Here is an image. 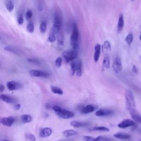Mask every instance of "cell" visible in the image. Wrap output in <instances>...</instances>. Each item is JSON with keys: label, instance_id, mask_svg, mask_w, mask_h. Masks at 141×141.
Listing matches in <instances>:
<instances>
[{"label": "cell", "instance_id": "1", "mask_svg": "<svg viewBox=\"0 0 141 141\" xmlns=\"http://www.w3.org/2000/svg\"><path fill=\"white\" fill-rule=\"evenodd\" d=\"M70 44L73 50L78 49L79 46V33L77 25L74 23L72 27V32L70 38Z\"/></svg>", "mask_w": 141, "mask_h": 141}, {"label": "cell", "instance_id": "2", "mask_svg": "<svg viewBox=\"0 0 141 141\" xmlns=\"http://www.w3.org/2000/svg\"><path fill=\"white\" fill-rule=\"evenodd\" d=\"M53 109L55 111V114L60 118L64 119H68L73 118L75 116V114L73 112L63 109V108H61L59 106H54Z\"/></svg>", "mask_w": 141, "mask_h": 141}, {"label": "cell", "instance_id": "3", "mask_svg": "<svg viewBox=\"0 0 141 141\" xmlns=\"http://www.w3.org/2000/svg\"><path fill=\"white\" fill-rule=\"evenodd\" d=\"M125 95L127 108H133L135 109L136 108V104L135 100H134L133 94L132 91L127 89L125 91Z\"/></svg>", "mask_w": 141, "mask_h": 141}, {"label": "cell", "instance_id": "4", "mask_svg": "<svg viewBox=\"0 0 141 141\" xmlns=\"http://www.w3.org/2000/svg\"><path fill=\"white\" fill-rule=\"evenodd\" d=\"M62 56L65 61L67 62H69L76 59L78 57V53L76 50H70L64 51Z\"/></svg>", "mask_w": 141, "mask_h": 141}, {"label": "cell", "instance_id": "5", "mask_svg": "<svg viewBox=\"0 0 141 141\" xmlns=\"http://www.w3.org/2000/svg\"><path fill=\"white\" fill-rule=\"evenodd\" d=\"M61 27V19L60 17L58 15H56L55 17L54 21V24L52 28V32L53 33H58L60 32Z\"/></svg>", "mask_w": 141, "mask_h": 141}, {"label": "cell", "instance_id": "6", "mask_svg": "<svg viewBox=\"0 0 141 141\" xmlns=\"http://www.w3.org/2000/svg\"><path fill=\"white\" fill-rule=\"evenodd\" d=\"M134 126H136L135 121L130 120V119L123 120L120 123H119L118 125V126L121 129H125V128Z\"/></svg>", "mask_w": 141, "mask_h": 141}, {"label": "cell", "instance_id": "7", "mask_svg": "<svg viewBox=\"0 0 141 141\" xmlns=\"http://www.w3.org/2000/svg\"><path fill=\"white\" fill-rule=\"evenodd\" d=\"M112 68H113L114 72L116 74H119L122 71V63H121V60L119 57L115 58L114 60L113 64H112Z\"/></svg>", "mask_w": 141, "mask_h": 141}, {"label": "cell", "instance_id": "8", "mask_svg": "<svg viewBox=\"0 0 141 141\" xmlns=\"http://www.w3.org/2000/svg\"><path fill=\"white\" fill-rule=\"evenodd\" d=\"M14 122V118L12 116L0 119V123L7 127L12 126Z\"/></svg>", "mask_w": 141, "mask_h": 141}, {"label": "cell", "instance_id": "9", "mask_svg": "<svg viewBox=\"0 0 141 141\" xmlns=\"http://www.w3.org/2000/svg\"><path fill=\"white\" fill-rule=\"evenodd\" d=\"M29 73L32 77H42L47 78L49 76V75L47 72H44V71H42L30 70L29 71Z\"/></svg>", "mask_w": 141, "mask_h": 141}, {"label": "cell", "instance_id": "10", "mask_svg": "<svg viewBox=\"0 0 141 141\" xmlns=\"http://www.w3.org/2000/svg\"><path fill=\"white\" fill-rule=\"evenodd\" d=\"M7 86L8 89L11 91L18 90L22 87V86L20 83L16 81L8 82L7 84Z\"/></svg>", "mask_w": 141, "mask_h": 141}, {"label": "cell", "instance_id": "11", "mask_svg": "<svg viewBox=\"0 0 141 141\" xmlns=\"http://www.w3.org/2000/svg\"><path fill=\"white\" fill-rule=\"evenodd\" d=\"M80 66H82V61L80 60H76L72 61V63L71 64V72H72V74L73 76L75 73L76 72V70L78 67Z\"/></svg>", "mask_w": 141, "mask_h": 141}, {"label": "cell", "instance_id": "12", "mask_svg": "<svg viewBox=\"0 0 141 141\" xmlns=\"http://www.w3.org/2000/svg\"><path fill=\"white\" fill-rule=\"evenodd\" d=\"M52 132H53V130H52L51 128L45 127L40 130L39 136L42 138L47 137L51 135L52 134Z\"/></svg>", "mask_w": 141, "mask_h": 141}, {"label": "cell", "instance_id": "13", "mask_svg": "<svg viewBox=\"0 0 141 141\" xmlns=\"http://www.w3.org/2000/svg\"><path fill=\"white\" fill-rule=\"evenodd\" d=\"M130 115H131V116L133 121L141 124V116H140V115L137 114V112L136 111V110H134V109L130 110Z\"/></svg>", "mask_w": 141, "mask_h": 141}, {"label": "cell", "instance_id": "14", "mask_svg": "<svg viewBox=\"0 0 141 141\" xmlns=\"http://www.w3.org/2000/svg\"><path fill=\"white\" fill-rule=\"evenodd\" d=\"M101 46L100 44H97L95 45L94 47V60L95 62L98 61L99 59L100 55Z\"/></svg>", "mask_w": 141, "mask_h": 141}, {"label": "cell", "instance_id": "15", "mask_svg": "<svg viewBox=\"0 0 141 141\" xmlns=\"http://www.w3.org/2000/svg\"><path fill=\"white\" fill-rule=\"evenodd\" d=\"M113 113V111L107 109H101L95 112V115L97 116H108L111 115Z\"/></svg>", "mask_w": 141, "mask_h": 141}, {"label": "cell", "instance_id": "16", "mask_svg": "<svg viewBox=\"0 0 141 141\" xmlns=\"http://www.w3.org/2000/svg\"><path fill=\"white\" fill-rule=\"evenodd\" d=\"M0 99H1L2 101L8 104H12L14 103L15 102V100L14 98H13L12 97L5 94L0 95Z\"/></svg>", "mask_w": 141, "mask_h": 141}, {"label": "cell", "instance_id": "17", "mask_svg": "<svg viewBox=\"0 0 141 141\" xmlns=\"http://www.w3.org/2000/svg\"><path fill=\"white\" fill-rule=\"evenodd\" d=\"M70 125L73 127L78 128V127L87 126L89 125V123L80 122V121H72L70 122Z\"/></svg>", "mask_w": 141, "mask_h": 141}, {"label": "cell", "instance_id": "18", "mask_svg": "<svg viewBox=\"0 0 141 141\" xmlns=\"http://www.w3.org/2000/svg\"><path fill=\"white\" fill-rule=\"evenodd\" d=\"M123 26H124V19H123V15L121 14L119 18L118 25H117V30H118V33H120L122 32Z\"/></svg>", "mask_w": 141, "mask_h": 141}, {"label": "cell", "instance_id": "19", "mask_svg": "<svg viewBox=\"0 0 141 141\" xmlns=\"http://www.w3.org/2000/svg\"><path fill=\"white\" fill-rule=\"evenodd\" d=\"M114 137L116 138L121 139V140H128L131 138V136L129 134L121 133V132H118V133H116L114 134Z\"/></svg>", "mask_w": 141, "mask_h": 141}, {"label": "cell", "instance_id": "20", "mask_svg": "<svg viewBox=\"0 0 141 141\" xmlns=\"http://www.w3.org/2000/svg\"><path fill=\"white\" fill-rule=\"evenodd\" d=\"M95 110V108L92 105H88L86 107H84L81 110V112L83 114H86L93 112Z\"/></svg>", "mask_w": 141, "mask_h": 141}, {"label": "cell", "instance_id": "21", "mask_svg": "<svg viewBox=\"0 0 141 141\" xmlns=\"http://www.w3.org/2000/svg\"><path fill=\"white\" fill-rule=\"evenodd\" d=\"M77 133L76 131L73 130H67L63 132V135L66 138L70 137L76 135Z\"/></svg>", "mask_w": 141, "mask_h": 141}, {"label": "cell", "instance_id": "22", "mask_svg": "<svg viewBox=\"0 0 141 141\" xmlns=\"http://www.w3.org/2000/svg\"><path fill=\"white\" fill-rule=\"evenodd\" d=\"M103 66L104 68L109 69L110 67V60L109 55H107L104 57L103 61Z\"/></svg>", "mask_w": 141, "mask_h": 141}, {"label": "cell", "instance_id": "23", "mask_svg": "<svg viewBox=\"0 0 141 141\" xmlns=\"http://www.w3.org/2000/svg\"><path fill=\"white\" fill-rule=\"evenodd\" d=\"M51 90L54 94H58V95H62L64 94L62 90L60 88H58L57 87L52 86H51Z\"/></svg>", "mask_w": 141, "mask_h": 141}, {"label": "cell", "instance_id": "24", "mask_svg": "<svg viewBox=\"0 0 141 141\" xmlns=\"http://www.w3.org/2000/svg\"><path fill=\"white\" fill-rule=\"evenodd\" d=\"M21 120L23 123H28L31 122L32 118L29 115H23L21 116Z\"/></svg>", "mask_w": 141, "mask_h": 141}, {"label": "cell", "instance_id": "25", "mask_svg": "<svg viewBox=\"0 0 141 141\" xmlns=\"http://www.w3.org/2000/svg\"><path fill=\"white\" fill-rule=\"evenodd\" d=\"M5 50L6 51L11 52V53H14L15 54H17V55H18V54L20 53V51L18 50L17 48H15L14 47H13L12 46H7L5 47Z\"/></svg>", "mask_w": 141, "mask_h": 141}, {"label": "cell", "instance_id": "26", "mask_svg": "<svg viewBox=\"0 0 141 141\" xmlns=\"http://www.w3.org/2000/svg\"><path fill=\"white\" fill-rule=\"evenodd\" d=\"M6 7L7 8L8 11L11 12L14 10V4L11 1H8L6 3Z\"/></svg>", "mask_w": 141, "mask_h": 141}, {"label": "cell", "instance_id": "27", "mask_svg": "<svg viewBox=\"0 0 141 141\" xmlns=\"http://www.w3.org/2000/svg\"><path fill=\"white\" fill-rule=\"evenodd\" d=\"M57 42L58 45H63L64 43V37L62 33H58L57 35Z\"/></svg>", "mask_w": 141, "mask_h": 141}, {"label": "cell", "instance_id": "28", "mask_svg": "<svg viewBox=\"0 0 141 141\" xmlns=\"http://www.w3.org/2000/svg\"><path fill=\"white\" fill-rule=\"evenodd\" d=\"M133 34L131 33L128 34L125 38V42L129 45H130L132 42H133Z\"/></svg>", "mask_w": 141, "mask_h": 141}, {"label": "cell", "instance_id": "29", "mask_svg": "<svg viewBox=\"0 0 141 141\" xmlns=\"http://www.w3.org/2000/svg\"><path fill=\"white\" fill-rule=\"evenodd\" d=\"M47 29L46 23L45 22H42L40 25V31L42 33H45Z\"/></svg>", "mask_w": 141, "mask_h": 141}, {"label": "cell", "instance_id": "30", "mask_svg": "<svg viewBox=\"0 0 141 141\" xmlns=\"http://www.w3.org/2000/svg\"><path fill=\"white\" fill-rule=\"evenodd\" d=\"M103 47L104 50L108 51L111 50V44H110V42L108 40H106L105 42H104Z\"/></svg>", "mask_w": 141, "mask_h": 141}, {"label": "cell", "instance_id": "31", "mask_svg": "<svg viewBox=\"0 0 141 141\" xmlns=\"http://www.w3.org/2000/svg\"><path fill=\"white\" fill-rule=\"evenodd\" d=\"M93 130L98 131H104V132H109L110 130L107 127L100 126V127H95L93 128Z\"/></svg>", "mask_w": 141, "mask_h": 141}, {"label": "cell", "instance_id": "32", "mask_svg": "<svg viewBox=\"0 0 141 141\" xmlns=\"http://www.w3.org/2000/svg\"><path fill=\"white\" fill-rule=\"evenodd\" d=\"M27 29L28 30V32L30 33H33L34 30V26L33 25V24L31 22L28 23L27 27Z\"/></svg>", "mask_w": 141, "mask_h": 141}, {"label": "cell", "instance_id": "33", "mask_svg": "<svg viewBox=\"0 0 141 141\" xmlns=\"http://www.w3.org/2000/svg\"><path fill=\"white\" fill-rule=\"evenodd\" d=\"M95 141H111L110 139L108 138L105 137L103 136H98L95 138Z\"/></svg>", "mask_w": 141, "mask_h": 141}, {"label": "cell", "instance_id": "34", "mask_svg": "<svg viewBox=\"0 0 141 141\" xmlns=\"http://www.w3.org/2000/svg\"><path fill=\"white\" fill-rule=\"evenodd\" d=\"M62 60L61 58L58 57L56 58V60L55 61V65L56 67H58V68H60L62 65Z\"/></svg>", "mask_w": 141, "mask_h": 141}, {"label": "cell", "instance_id": "35", "mask_svg": "<svg viewBox=\"0 0 141 141\" xmlns=\"http://www.w3.org/2000/svg\"><path fill=\"white\" fill-rule=\"evenodd\" d=\"M56 36L55 35V34L52 33L50 35L48 38V41L50 43H54L56 41Z\"/></svg>", "mask_w": 141, "mask_h": 141}, {"label": "cell", "instance_id": "36", "mask_svg": "<svg viewBox=\"0 0 141 141\" xmlns=\"http://www.w3.org/2000/svg\"><path fill=\"white\" fill-rule=\"evenodd\" d=\"M76 75L78 77H81L82 75V66H80L78 67L77 70H76Z\"/></svg>", "mask_w": 141, "mask_h": 141}, {"label": "cell", "instance_id": "37", "mask_svg": "<svg viewBox=\"0 0 141 141\" xmlns=\"http://www.w3.org/2000/svg\"><path fill=\"white\" fill-rule=\"evenodd\" d=\"M28 61L30 63H32V64H35V65H40V62L38 60L36 59H32V58H28Z\"/></svg>", "mask_w": 141, "mask_h": 141}, {"label": "cell", "instance_id": "38", "mask_svg": "<svg viewBox=\"0 0 141 141\" xmlns=\"http://www.w3.org/2000/svg\"><path fill=\"white\" fill-rule=\"evenodd\" d=\"M83 139L85 141H95V138L91 136H85L83 137Z\"/></svg>", "mask_w": 141, "mask_h": 141}, {"label": "cell", "instance_id": "39", "mask_svg": "<svg viewBox=\"0 0 141 141\" xmlns=\"http://www.w3.org/2000/svg\"><path fill=\"white\" fill-rule=\"evenodd\" d=\"M27 138L30 141H35L36 140L35 137L33 134H30V133L27 134Z\"/></svg>", "mask_w": 141, "mask_h": 141}, {"label": "cell", "instance_id": "40", "mask_svg": "<svg viewBox=\"0 0 141 141\" xmlns=\"http://www.w3.org/2000/svg\"><path fill=\"white\" fill-rule=\"evenodd\" d=\"M33 16V12L31 10H28V11L27 12V13H26V17H27V19H29L32 17Z\"/></svg>", "mask_w": 141, "mask_h": 141}, {"label": "cell", "instance_id": "41", "mask_svg": "<svg viewBox=\"0 0 141 141\" xmlns=\"http://www.w3.org/2000/svg\"><path fill=\"white\" fill-rule=\"evenodd\" d=\"M18 23L20 25H22L24 23V18L22 15H19L18 17Z\"/></svg>", "mask_w": 141, "mask_h": 141}, {"label": "cell", "instance_id": "42", "mask_svg": "<svg viewBox=\"0 0 141 141\" xmlns=\"http://www.w3.org/2000/svg\"><path fill=\"white\" fill-rule=\"evenodd\" d=\"M132 72L134 73H137V72H138L137 68V67L136 66H134H134H133V67H132Z\"/></svg>", "mask_w": 141, "mask_h": 141}, {"label": "cell", "instance_id": "43", "mask_svg": "<svg viewBox=\"0 0 141 141\" xmlns=\"http://www.w3.org/2000/svg\"><path fill=\"white\" fill-rule=\"evenodd\" d=\"M14 108H15V109L17 110H19V109L21 108V105H20V104H15Z\"/></svg>", "mask_w": 141, "mask_h": 141}, {"label": "cell", "instance_id": "44", "mask_svg": "<svg viewBox=\"0 0 141 141\" xmlns=\"http://www.w3.org/2000/svg\"><path fill=\"white\" fill-rule=\"evenodd\" d=\"M4 90H5V87L2 84H0V93L2 92Z\"/></svg>", "mask_w": 141, "mask_h": 141}, {"label": "cell", "instance_id": "45", "mask_svg": "<svg viewBox=\"0 0 141 141\" xmlns=\"http://www.w3.org/2000/svg\"><path fill=\"white\" fill-rule=\"evenodd\" d=\"M140 39L141 42V35H140Z\"/></svg>", "mask_w": 141, "mask_h": 141}, {"label": "cell", "instance_id": "46", "mask_svg": "<svg viewBox=\"0 0 141 141\" xmlns=\"http://www.w3.org/2000/svg\"><path fill=\"white\" fill-rule=\"evenodd\" d=\"M3 141H8V140H4Z\"/></svg>", "mask_w": 141, "mask_h": 141}, {"label": "cell", "instance_id": "47", "mask_svg": "<svg viewBox=\"0 0 141 141\" xmlns=\"http://www.w3.org/2000/svg\"><path fill=\"white\" fill-rule=\"evenodd\" d=\"M61 141V140H60V141Z\"/></svg>", "mask_w": 141, "mask_h": 141}, {"label": "cell", "instance_id": "48", "mask_svg": "<svg viewBox=\"0 0 141 141\" xmlns=\"http://www.w3.org/2000/svg\"><path fill=\"white\" fill-rule=\"evenodd\" d=\"M131 1H134V0H131Z\"/></svg>", "mask_w": 141, "mask_h": 141}, {"label": "cell", "instance_id": "49", "mask_svg": "<svg viewBox=\"0 0 141 141\" xmlns=\"http://www.w3.org/2000/svg\"></svg>", "mask_w": 141, "mask_h": 141}]
</instances>
